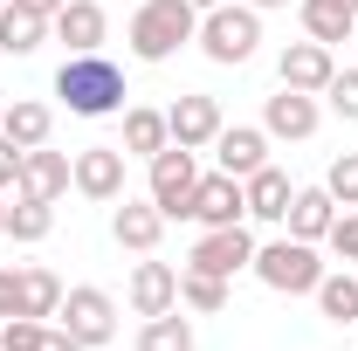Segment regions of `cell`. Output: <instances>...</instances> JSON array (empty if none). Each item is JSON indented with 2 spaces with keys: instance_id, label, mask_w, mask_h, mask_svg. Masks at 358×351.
Instances as JSON below:
<instances>
[{
  "instance_id": "6da1fadb",
  "label": "cell",
  "mask_w": 358,
  "mask_h": 351,
  "mask_svg": "<svg viewBox=\"0 0 358 351\" xmlns=\"http://www.w3.org/2000/svg\"><path fill=\"white\" fill-rule=\"evenodd\" d=\"M55 96L76 117H110V110H124V69L110 55H69L55 69Z\"/></svg>"
},
{
  "instance_id": "7a4b0ae2",
  "label": "cell",
  "mask_w": 358,
  "mask_h": 351,
  "mask_svg": "<svg viewBox=\"0 0 358 351\" xmlns=\"http://www.w3.org/2000/svg\"><path fill=\"white\" fill-rule=\"evenodd\" d=\"M193 35H200V7L193 0H145L131 14V55L138 62H173Z\"/></svg>"
},
{
  "instance_id": "3957f363",
  "label": "cell",
  "mask_w": 358,
  "mask_h": 351,
  "mask_svg": "<svg viewBox=\"0 0 358 351\" xmlns=\"http://www.w3.org/2000/svg\"><path fill=\"white\" fill-rule=\"evenodd\" d=\"M193 42L207 48V62H221V69H241L248 55H255V42H262V14L255 7H207L200 14V35Z\"/></svg>"
},
{
  "instance_id": "277c9868",
  "label": "cell",
  "mask_w": 358,
  "mask_h": 351,
  "mask_svg": "<svg viewBox=\"0 0 358 351\" xmlns=\"http://www.w3.org/2000/svg\"><path fill=\"white\" fill-rule=\"evenodd\" d=\"M248 268L262 275V282L275 289V296H310L317 282H324V262H317V241H296V234H289V241H262Z\"/></svg>"
},
{
  "instance_id": "5b68a950",
  "label": "cell",
  "mask_w": 358,
  "mask_h": 351,
  "mask_svg": "<svg viewBox=\"0 0 358 351\" xmlns=\"http://www.w3.org/2000/svg\"><path fill=\"white\" fill-rule=\"evenodd\" d=\"M55 317H62V331H69L83 351L117 338V303H110L96 282H83V289H62V310H55Z\"/></svg>"
},
{
  "instance_id": "8992f818",
  "label": "cell",
  "mask_w": 358,
  "mask_h": 351,
  "mask_svg": "<svg viewBox=\"0 0 358 351\" xmlns=\"http://www.w3.org/2000/svg\"><path fill=\"white\" fill-rule=\"evenodd\" d=\"M193 186H200V166H193V152L186 145H166V152H152V207L166 220H186V200H193Z\"/></svg>"
},
{
  "instance_id": "52a82bcc",
  "label": "cell",
  "mask_w": 358,
  "mask_h": 351,
  "mask_svg": "<svg viewBox=\"0 0 358 351\" xmlns=\"http://www.w3.org/2000/svg\"><path fill=\"white\" fill-rule=\"evenodd\" d=\"M255 262V234L234 220V227H207L200 241H193V255H186V268H207V275H234V268Z\"/></svg>"
},
{
  "instance_id": "ba28073f",
  "label": "cell",
  "mask_w": 358,
  "mask_h": 351,
  "mask_svg": "<svg viewBox=\"0 0 358 351\" xmlns=\"http://www.w3.org/2000/svg\"><path fill=\"white\" fill-rule=\"evenodd\" d=\"M241 214H248V200H241L234 173H207L193 186V200H186V220H200V227H234Z\"/></svg>"
},
{
  "instance_id": "9c48e42d",
  "label": "cell",
  "mask_w": 358,
  "mask_h": 351,
  "mask_svg": "<svg viewBox=\"0 0 358 351\" xmlns=\"http://www.w3.org/2000/svg\"><path fill=\"white\" fill-rule=\"evenodd\" d=\"M76 193L83 200H124V145H83L76 152Z\"/></svg>"
},
{
  "instance_id": "30bf717a",
  "label": "cell",
  "mask_w": 358,
  "mask_h": 351,
  "mask_svg": "<svg viewBox=\"0 0 358 351\" xmlns=\"http://www.w3.org/2000/svg\"><path fill=\"white\" fill-rule=\"evenodd\" d=\"M275 76H282V89L324 96V83L338 76V62H331V48H324V42H289L282 55H275Z\"/></svg>"
},
{
  "instance_id": "8fae6325",
  "label": "cell",
  "mask_w": 358,
  "mask_h": 351,
  "mask_svg": "<svg viewBox=\"0 0 358 351\" xmlns=\"http://www.w3.org/2000/svg\"><path fill=\"white\" fill-rule=\"evenodd\" d=\"M103 28H110V21H103L96 0H62V14L48 21V35L69 48V55H103Z\"/></svg>"
},
{
  "instance_id": "7c38bea8",
  "label": "cell",
  "mask_w": 358,
  "mask_h": 351,
  "mask_svg": "<svg viewBox=\"0 0 358 351\" xmlns=\"http://www.w3.org/2000/svg\"><path fill=\"white\" fill-rule=\"evenodd\" d=\"M221 103H214V96H200V89H193V96H179L173 110H166V131H173V145H186V152H200V145H214V138H221Z\"/></svg>"
},
{
  "instance_id": "4fadbf2b",
  "label": "cell",
  "mask_w": 358,
  "mask_h": 351,
  "mask_svg": "<svg viewBox=\"0 0 358 351\" xmlns=\"http://www.w3.org/2000/svg\"><path fill=\"white\" fill-rule=\"evenodd\" d=\"M69 186H76V159H69V152H48V145L21 152V186H14V193H35V200H62Z\"/></svg>"
},
{
  "instance_id": "5bb4252c",
  "label": "cell",
  "mask_w": 358,
  "mask_h": 351,
  "mask_svg": "<svg viewBox=\"0 0 358 351\" xmlns=\"http://www.w3.org/2000/svg\"><path fill=\"white\" fill-rule=\"evenodd\" d=\"M214 159H221V173H234V179L262 173V166H268V131H255V124H221Z\"/></svg>"
},
{
  "instance_id": "9a60e30c",
  "label": "cell",
  "mask_w": 358,
  "mask_h": 351,
  "mask_svg": "<svg viewBox=\"0 0 358 351\" xmlns=\"http://www.w3.org/2000/svg\"><path fill=\"white\" fill-rule=\"evenodd\" d=\"M124 296H131L138 317H166V310L179 303V268H173V262H138Z\"/></svg>"
},
{
  "instance_id": "2e32d148",
  "label": "cell",
  "mask_w": 358,
  "mask_h": 351,
  "mask_svg": "<svg viewBox=\"0 0 358 351\" xmlns=\"http://www.w3.org/2000/svg\"><path fill=\"white\" fill-rule=\"evenodd\" d=\"M159 234H166V214H159L152 200H124V207L110 214V241H117V248H131V255H152V248H159Z\"/></svg>"
},
{
  "instance_id": "e0dca14e",
  "label": "cell",
  "mask_w": 358,
  "mask_h": 351,
  "mask_svg": "<svg viewBox=\"0 0 358 351\" xmlns=\"http://www.w3.org/2000/svg\"><path fill=\"white\" fill-rule=\"evenodd\" d=\"M289 234H296V241H324V234H331V220H338V200H331V186H296V193H289Z\"/></svg>"
},
{
  "instance_id": "ac0fdd59",
  "label": "cell",
  "mask_w": 358,
  "mask_h": 351,
  "mask_svg": "<svg viewBox=\"0 0 358 351\" xmlns=\"http://www.w3.org/2000/svg\"><path fill=\"white\" fill-rule=\"evenodd\" d=\"M262 131L268 138H310L317 131V96H303V89H275L262 110Z\"/></svg>"
},
{
  "instance_id": "d6986e66",
  "label": "cell",
  "mask_w": 358,
  "mask_h": 351,
  "mask_svg": "<svg viewBox=\"0 0 358 351\" xmlns=\"http://www.w3.org/2000/svg\"><path fill=\"white\" fill-rule=\"evenodd\" d=\"M289 173L282 166H262V173H248L241 179V200H248V220H282L289 214Z\"/></svg>"
},
{
  "instance_id": "ffe728a7",
  "label": "cell",
  "mask_w": 358,
  "mask_h": 351,
  "mask_svg": "<svg viewBox=\"0 0 358 351\" xmlns=\"http://www.w3.org/2000/svg\"><path fill=\"white\" fill-rule=\"evenodd\" d=\"M296 14H303V35L324 42V48L352 42V28H358V14L345 7V0H296Z\"/></svg>"
},
{
  "instance_id": "44dd1931",
  "label": "cell",
  "mask_w": 358,
  "mask_h": 351,
  "mask_svg": "<svg viewBox=\"0 0 358 351\" xmlns=\"http://www.w3.org/2000/svg\"><path fill=\"white\" fill-rule=\"evenodd\" d=\"M0 131L14 138L21 152H35V145H48V131H55V110L35 103V96H14V103L0 110Z\"/></svg>"
},
{
  "instance_id": "7402d4cb",
  "label": "cell",
  "mask_w": 358,
  "mask_h": 351,
  "mask_svg": "<svg viewBox=\"0 0 358 351\" xmlns=\"http://www.w3.org/2000/svg\"><path fill=\"white\" fill-rule=\"evenodd\" d=\"M42 42H48V21L7 0V7H0V55H35Z\"/></svg>"
},
{
  "instance_id": "603a6c76",
  "label": "cell",
  "mask_w": 358,
  "mask_h": 351,
  "mask_svg": "<svg viewBox=\"0 0 358 351\" xmlns=\"http://www.w3.org/2000/svg\"><path fill=\"white\" fill-rule=\"evenodd\" d=\"M166 145H173V131H166V110H152V103H131V110H124V152L152 159V152H166Z\"/></svg>"
},
{
  "instance_id": "cb8c5ba5",
  "label": "cell",
  "mask_w": 358,
  "mask_h": 351,
  "mask_svg": "<svg viewBox=\"0 0 358 351\" xmlns=\"http://www.w3.org/2000/svg\"><path fill=\"white\" fill-rule=\"evenodd\" d=\"M179 303L200 310V317H221L227 310V275H207V268H179Z\"/></svg>"
},
{
  "instance_id": "d4e9b609",
  "label": "cell",
  "mask_w": 358,
  "mask_h": 351,
  "mask_svg": "<svg viewBox=\"0 0 358 351\" xmlns=\"http://www.w3.org/2000/svg\"><path fill=\"white\" fill-rule=\"evenodd\" d=\"M48 227H55V200L14 193V207H7V234H14V241H48Z\"/></svg>"
},
{
  "instance_id": "484cf974",
  "label": "cell",
  "mask_w": 358,
  "mask_h": 351,
  "mask_svg": "<svg viewBox=\"0 0 358 351\" xmlns=\"http://www.w3.org/2000/svg\"><path fill=\"white\" fill-rule=\"evenodd\" d=\"M62 310V275L55 268H21V317H55Z\"/></svg>"
},
{
  "instance_id": "4316f807",
  "label": "cell",
  "mask_w": 358,
  "mask_h": 351,
  "mask_svg": "<svg viewBox=\"0 0 358 351\" xmlns=\"http://www.w3.org/2000/svg\"><path fill=\"white\" fill-rule=\"evenodd\" d=\"M310 296H317V310H324L331 324H358V275H331V268H324V282H317Z\"/></svg>"
},
{
  "instance_id": "83f0119b",
  "label": "cell",
  "mask_w": 358,
  "mask_h": 351,
  "mask_svg": "<svg viewBox=\"0 0 358 351\" xmlns=\"http://www.w3.org/2000/svg\"><path fill=\"white\" fill-rule=\"evenodd\" d=\"M138 351H193V324L179 317V303L166 317H145V331H138Z\"/></svg>"
},
{
  "instance_id": "f1b7e54d",
  "label": "cell",
  "mask_w": 358,
  "mask_h": 351,
  "mask_svg": "<svg viewBox=\"0 0 358 351\" xmlns=\"http://www.w3.org/2000/svg\"><path fill=\"white\" fill-rule=\"evenodd\" d=\"M42 338H48L42 317H7L0 324V351H42Z\"/></svg>"
},
{
  "instance_id": "f546056e",
  "label": "cell",
  "mask_w": 358,
  "mask_h": 351,
  "mask_svg": "<svg viewBox=\"0 0 358 351\" xmlns=\"http://www.w3.org/2000/svg\"><path fill=\"white\" fill-rule=\"evenodd\" d=\"M324 186H331V200H338V207H358V152H345V159H331V173H324Z\"/></svg>"
},
{
  "instance_id": "4dcf8cb0",
  "label": "cell",
  "mask_w": 358,
  "mask_h": 351,
  "mask_svg": "<svg viewBox=\"0 0 358 351\" xmlns=\"http://www.w3.org/2000/svg\"><path fill=\"white\" fill-rule=\"evenodd\" d=\"M324 241H331V255H338V262H358V207H345V214L331 220V234H324Z\"/></svg>"
},
{
  "instance_id": "1f68e13d",
  "label": "cell",
  "mask_w": 358,
  "mask_h": 351,
  "mask_svg": "<svg viewBox=\"0 0 358 351\" xmlns=\"http://www.w3.org/2000/svg\"><path fill=\"white\" fill-rule=\"evenodd\" d=\"M324 96H331L338 117H352V124H358V69H338V76L324 83Z\"/></svg>"
},
{
  "instance_id": "d6a6232c",
  "label": "cell",
  "mask_w": 358,
  "mask_h": 351,
  "mask_svg": "<svg viewBox=\"0 0 358 351\" xmlns=\"http://www.w3.org/2000/svg\"><path fill=\"white\" fill-rule=\"evenodd\" d=\"M21 317V268H0V324Z\"/></svg>"
},
{
  "instance_id": "836d02e7",
  "label": "cell",
  "mask_w": 358,
  "mask_h": 351,
  "mask_svg": "<svg viewBox=\"0 0 358 351\" xmlns=\"http://www.w3.org/2000/svg\"><path fill=\"white\" fill-rule=\"evenodd\" d=\"M7 186H21V145L0 131V193H7Z\"/></svg>"
},
{
  "instance_id": "e575fe53",
  "label": "cell",
  "mask_w": 358,
  "mask_h": 351,
  "mask_svg": "<svg viewBox=\"0 0 358 351\" xmlns=\"http://www.w3.org/2000/svg\"><path fill=\"white\" fill-rule=\"evenodd\" d=\"M14 7H28V14H42V21H55V14H62V0H14Z\"/></svg>"
},
{
  "instance_id": "d590c367",
  "label": "cell",
  "mask_w": 358,
  "mask_h": 351,
  "mask_svg": "<svg viewBox=\"0 0 358 351\" xmlns=\"http://www.w3.org/2000/svg\"><path fill=\"white\" fill-rule=\"evenodd\" d=\"M42 351H83V345H76L69 331H48V338H42Z\"/></svg>"
},
{
  "instance_id": "8d00e7d4",
  "label": "cell",
  "mask_w": 358,
  "mask_h": 351,
  "mask_svg": "<svg viewBox=\"0 0 358 351\" xmlns=\"http://www.w3.org/2000/svg\"><path fill=\"white\" fill-rule=\"evenodd\" d=\"M248 7H255V14H268V7H289V0H248Z\"/></svg>"
},
{
  "instance_id": "74e56055",
  "label": "cell",
  "mask_w": 358,
  "mask_h": 351,
  "mask_svg": "<svg viewBox=\"0 0 358 351\" xmlns=\"http://www.w3.org/2000/svg\"><path fill=\"white\" fill-rule=\"evenodd\" d=\"M193 7H200V14H207V7H221V0H193Z\"/></svg>"
},
{
  "instance_id": "f35d334b",
  "label": "cell",
  "mask_w": 358,
  "mask_h": 351,
  "mask_svg": "<svg viewBox=\"0 0 358 351\" xmlns=\"http://www.w3.org/2000/svg\"><path fill=\"white\" fill-rule=\"evenodd\" d=\"M0 234H7V200H0Z\"/></svg>"
},
{
  "instance_id": "ab89813d",
  "label": "cell",
  "mask_w": 358,
  "mask_h": 351,
  "mask_svg": "<svg viewBox=\"0 0 358 351\" xmlns=\"http://www.w3.org/2000/svg\"><path fill=\"white\" fill-rule=\"evenodd\" d=\"M345 7H352V14H358V0H345Z\"/></svg>"
},
{
  "instance_id": "60d3db41",
  "label": "cell",
  "mask_w": 358,
  "mask_h": 351,
  "mask_svg": "<svg viewBox=\"0 0 358 351\" xmlns=\"http://www.w3.org/2000/svg\"><path fill=\"white\" fill-rule=\"evenodd\" d=\"M0 110H7V103H0Z\"/></svg>"
},
{
  "instance_id": "b9f144b4",
  "label": "cell",
  "mask_w": 358,
  "mask_h": 351,
  "mask_svg": "<svg viewBox=\"0 0 358 351\" xmlns=\"http://www.w3.org/2000/svg\"><path fill=\"white\" fill-rule=\"evenodd\" d=\"M0 7H7V0H0Z\"/></svg>"
}]
</instances>
